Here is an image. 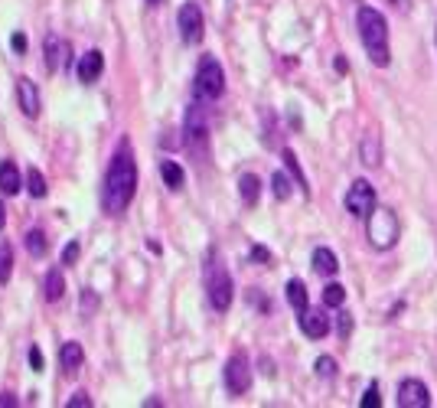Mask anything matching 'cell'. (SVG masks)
Instances as JSON below:
<instances>
[{"instance_id": "1", "label": "cell", "mask_w": 437, "mask_h": 408, "mask_svg": "<svg viewBox=\"0 0 437 408\" xmlns=\"http://www.w3.org/2000/svg\"><path fill=\"white\" fill-rule=\"evenodd\" d=\"M138 193V163H134V151H130L128 141H121V147L111 157V167H108L105 177V193H101V203L111 216H121L124 209L130 206Z\"/></svg>"}, {"instance_id": "2", "label": "cell", "mask_w": 437, "mask_h": 408, "mask_svg": "<svg viewBox=\"0 0 437 408\" xmlns=\"http://www.w3.org/2000/svg\"><path fill=\"white\" fill-rule=\"evenodd\" d=\"M356 24H359V39L362 46H366L369 59L376 62L379 69H385L391 62V53H389V24H385V16L372 7H362L356 14Z\"/></svg>"}, {"instance_id": "3", "label": "cell", "mask_w": 437, "mask_h": 408, "mask_svg": "<svg viewBox=\"0 0 437 408\" xmlns=\"http://www.w3.org/2000/svg\"><path fill=\"white\" fill-rule=\"evenodd\" d=\"M366 235H369V245L379 248V252L391 248L395 242H399V219H395V213H391V209H385V206L372 209V213H369Z\"/></svg>"}, {"instance_id": "4", "label": "cell", "mask_w": 437, "mask_h": 408, "mask_svg": "<svg viewBox=\"0 0 437 408\" xmlns=\"http://www.w3.org/2000/svg\"><path fill=\"white\" fill-rule=\"evenodd\" d=\"M192 92L200 95V98L212 101L225 92V72L219 66L215 56H202L200 66H196V78H192Z\"/></svg>"}, {"instance_id": "5", "label": "cell", "mask_w": 437, "mask_h": 408, "mask_svg": "<svg viewBox=\"0 0 437 408\" xmlns=\"http://www.w3.org/2000/svg\"><path fill=\"white\" fill-rule=\"evenodd\" d=\"M202 101L200 95H192L190 101V108H186V118H183V134H186V144L196 147V151H206V134H209V115L206 108H202Z\"/></svg>"}, {"instance_id": "6", "label": "cell", "mask_w": 437, "mask_h": 408, "mask_svg": "<svg viewBox=\"0 0 437 408\" xmlns=\"http://www.w3.org/2000/svg\"><path fill=\"white\" fill-rule=\"evenodd\" d=\"M206 291H209V304H212V310L225 314V310L232 307L235 285H232V275L222 268V265H212V271H209V281H206Z\"/></svg>"}, {"instance_id": "7", "label": "cell", "mask_w": 437, "mask_h": 408, "mask_svg": "<svg viewBox=\"0 0 437 408\" xmlns=\"http://www.w3.org/2000/svg\"><path fill=\"white\" fill-rule=\"evenodd\" d=\"M177 24H180V36H183V43H190V46L202 43V36H206V20H202L200 4H183L180 14H177Z\"/></svg>"}, {"instance_id": "8", "label": "cell", "mask_w": 437, "mask_h": 408, "mask_svg": "<svg viewBox=\"0 0 437 408\" xmlns=\"http://www.w3.org/2000/svg\"><path fill=\"white\" fill-rule=\"evenodd\" d=\"M346 209H349V216L356 219H369V213L376 209V190L369 180H356L346 193Z\"/></svg>"}, {"instance_id": "9", "label": "cell", "mask_w": 437, "mask_h": 408, "mask_svg": "<svg viewBox=\"0 0 437 408\" xmlns=\"http://www.w3.org/2000/svg\"><path fill=\"white\" fill-rule=\"evenodd\" d=\"M225 389L232 395H245L252 389V366H248L245 353H235L225 362Z\"/></svg>"}, {"instance_id": "10", "label": "cell", "mask_w": 437, "mask_h": 408, "mask_svg": "<svg viewBox=\"0 0 437 408\" xmlns=\"http://www.w3.org/2000/svg\"><path fill=\"white\" fill-rule=\"evenodd\" d=\"M399 405L401 408H428L431 395H428V389H424V382H418V379H405V382L399 385Z\"/></svg>"}, {"instance_id": "11", "label": "cell", "mask_w": 437, "mask_h": 408, "mask_svg": "<svg viewBox=\"0 0 437 408\" xmlns=\"http://www.w3.org/2000/svg\"><path fill=\"white\" fill-rule=\"evenodd\" d=\"M43 49H46V69H49V72H62V69H66V62H69V53H72L66 39L46 36Z\"/></svg>"}, {"instance_id": "12", "label": "cell", "mask_w": 437, "mask_h": 408, "mask_svg": "<svg viewBox=\"0 0 437 408\" xmlns=\"http://www.w3.org/2000/svg\"><path fill=\"white\" fill-rule=\"evenodd\" d=\"M101 72H105V56H101V49H88V53L82 56V62H78V82L92 85V82H98Z\"/></svg>"}, {"instance_id": "13", "label": "cell", "mask_w": 437, "mask_h": 408, "mask_svg": "<svg viewBox=\"0 0 437 408\" xmlns=\"http://www.w3.org/2000/svg\"><path fill=\"white\" fill-rule=\"evenodd\" d=\"M300 330L307 333L310 340H320V337H327L330 333V317L323 314V310H304L300 314Z\"/></svg>"}, {"instance_id": "14", "label": "cell", "mask_w": 437, "mask_h": 408, "mask_svg": "<svg viewBox=\"0 0 437 408\" xmlns=\"http://www.w3.org/2000/svg\"><path fill=\"white\" fill-rule=\"evenodd\" d=\"M16 98H20V111H24L26 118L39 115V88L30 78H20V82H16Z\"/></svg>"}, {"instance_id": "15", "label": "cell", "mask_w": 437, "mask_h": 408, "mask_svg": "<svg viewBox=\"0 0 437 408\" xmlns=\"http://www.w3.org/2000/svg\"><path fill=\"white\" fill-rule=\"evenodd\" d=\"M359 160L366 163V167H379V163H382V138H379V131H369L366 138H362Z\"/></svg>"}, {"instance_id": "16", "label": "cell", "mask_w": 437, "mask_h": 408, "mask_svg": "<svg viewBox=\"0 0 437 408\" xmlns=\"http://www.w3.org/2000/svg\"><path fill=\"white\" fill-rule=\"evenodd\" d=\"M0 190H4V196H16L24 190V180H20V170H16L14 160L0 163Z\"/></svg>"}, {"instance_id": "17", "label": "cell", "mask_w": 437, "mask_h": 408, "mask_svg": "<svg viewBox=\"0 0 437 408\" xmlns=\"http://www.w3.org/2000/svg\"><path fill=\"white\" fill-rule=\"evenodd\" d=\"M82 359H85L82 343H76V340H69V343H62V350H59V362H62V369H66V372H76L78 366H82Z\"/></svg>"}, {"instance_id": "18", "label": "cell", "mask_w": 437, "mask_h": 408, "mask_svg": "<svg viewBox=\"0 0 437 408\" xmlns=\"http://www.w3.org/2000/svg\"><path fill=\"white\" fill-rule=\"evenodd\" d=\"M62 294H66V277L56 268L46 271V277H43V297H46L49 304H56V300H62Z\"/></svg>"}, {"instance_id": "19", "label": "cell", "mask_w": 437, "mask_h": 408, "mask_svg": "<svg viewBox=\"0 0 437 408\" xmlns=\"http://www.w3.org/2000/svg\"><path fill=\"white\" fill-rule=\"evenodd\" d=\"M284 294H287V304H291L297 314H304V310H307V287H304V281L291 277V281L284 285Z\"/></svg>"}, {"instance_id": "20", "label": "cell", "mask_w": 437, "mask_h": 408, "mask_svg": "<svg viewBox=\"0 0 437 408\" xmlns=\"http://www.w3.org/2000/svg\"><path fill=\"white\" fill-rule=\"evenodd\" d=\"M238 193H242V203H245V206H255L261 196V180L255 177V173H242V177H238Z\"/></svg>"}, {"instance_id": "21", "label": "cell", "mask_w": 437, "mask_h": 408, "mask_svg": "<svg viewBox=\"0 0 437 408\" xmlns=\"http://www.w3.org/2000/svg\"><path fill=\"white\" fill-rule=\"evenodd\" d=\"M336 268H339V262H336V255L330 252V248H314V271H320V275H336Z\"/></svg>"}, {"instance_id": "22", "label": "cell", "mask_w": 437, "mask_h": 408, "mask_svg": "<svg viewBox=\"0 0 437 408\" xmlns=\"http://www.w3.org/2000/svg\"><path fill=\"white\" fill-rule=\"evenodd\" d=\"M24 245H26V252L33 255V258H43V255L49 252V242H46V232L43 229H30L24 235Z\"/></svg>"}, {"instance_id": "23", "label": "cell", "mask_w": 437, "mask_h": 408, "mask_svg": "<svg viewBox=\"0 0 437 408\" xmlns=\"http://www.w3.org/2000/svg\"><path fill=\"white\" fill-rule=\"evenodd\" d=\"M160 173H163V183L170 186V190H180L183 186V167L173 160H163L160 163Z\"/></svg>"}, {"instance_id": "24", "label": "cell", "mask_w": 437, "mask_h": 408, "mask_svg": "<svg viewBox=\"0 0 437 408\" xmlns=\"http://www.w3.org/2000/svg\"><path fill=\"white\" fill-rule=\"evenodd\" d=\"M284 167H287V173H291L294 180H297L300 193H310L307 177H304V170H300V163H297V157H294V151H284Z\"/></svg>"}, {"instance_id": "25", "label": "cell", "mask_w": 437, "mask_h": 408, "mask_svg": "<svg viewBox=\"0 0 437 408\" xmlns=\"http://www.w3.org/2000/svg\"><path fill=\"white\" fill-rule=\"evenodd\" d=\"M26 190H30V196H36V200L46 196V177H43L36 167L26 170Z\"/></svg>"}, {"instance_id": "26", "label": "cell", "mask_w": 437, "mask_h": 408, "mask_svg": "<svg viewBox=\"0 0 437 408\" xmlns=\"http://www.w3.org/2000/svg\"><path fill=\"white\" fill-rule=\"evenodd\" d=\"M10 275H14V248L4 242L0 245V287L10 281Z\"/></svg>"}, {"instance_id": "27", "label": "cell", "mask_w": 437, "mask_h": 408, "mask_svg": "<svg viewBox=\"0 0 437 408\" xmlns=\"http://www.w3.org/2000/svg\"><path fill=\"white\" fill-rule=\"evenodd\" d=\"M343 300H346V287L343 285H327L323 287V304H327V307H343Z\"/></svg>"}, {"instance_id": "28", "label": "cell", "mask_w": 437, "mask_h": 408, "mask_svg": "<svg viewBox=\"0 0 437 408\" xmlns=\"http://www.w3.org/2000/svg\"><path fill=\"white\" fill-rule=\"evenodd\" d=\"M271 186H274L277 200H287V196H291V180H287V173H274V177H271Z\"/></svg>"}, {"instance_id": "29", "label": "cell", "mask_w": 437, "mask_h": 408, "mask_svg": "<svg viewBox=\"0 0 437 408\" xmlns=\"http://www.w3.org/2000/svg\"><path fill=\"white\" fill-rule=\"evenodd\" d=\"M314 369H317V376L330 379L333 372H336V359H333V356H320V359L314 362Z\"/></svg>"}, {"instance_id": "30", "label": "cell", "mask_w": 437, "mask_h": 408, "mask_svg": "<svg viewBox=\"0 0 437 408\" xmlns=\"http://www.w3.org/2000/svg\"><path fill=\"white\" fill-rule=\"evenodd\" d=\"M359 405H362V408H379V405H382V399H379V385H376V382H372V385L366 389V392H362Z\"/></svg>"}, {"instance_id": "31", "label": "cell", "mask_w": 437, "mask_h": 408, "mask_svg": "<svg viewBox=\"0 0 437 408\" xmlns=\"http://www.w3.org/2000/svg\"><path fill=\"white\" fill-rule=\"evenodd\" d=\"M78 252H82V245H78V239H72L69 245H66V252H62V265H76Z\"/></svg>"}, {"instance_id": "32", "label": "cell", "mask_w": 437, "mask_h": 408, "mask_svg": "<svg viewBox=\"0 0 437 408\" xmlns=\"http://www.w3.org/2000/svg\"><path fill=\"white\" fill-rule=\"evenodd\" d=\"M78 307H82V314H92V310L98 307V297H95L92 291H85V294H82V300H78Z\"/></svg>"}, {"instance_id": "33", "label": "cell", "mask_w": 437, "mask_h": 408, "mask_svg": "<svg viewBox=\"0 0 437 408\" xmlns=\"http://www.w3.org/2000/svg\"><path fill=\"white\" fill-rule=\"evenodd\" d=\"M66 408H92V399H88L85 392H76L69 402H66Z\"/></svg>"}, {"instance_id": "34", "label": "cell", "mask_w": 437, "mask_h": 408, "mask_svg": "<svg viewBox=\"0 0 437 408\" xmlns=\"http://www.w3.org/2000/svg\"><path fill=\"white\" fill-rule=\"evenodd\" d=\"M336 330H339V340H346V337H349V333H353V317H349V314H343V317H339Z\"/></svg>"}, {"instance_id": "35", "label": "cell", "mask_w": 437, "mask_h": 408, "mask_svg": "<svg viewBox=\"0 0 437 408\" xmlns=\"http://www.w3.org/2000/svg\"><path fill=\"white\" fill-rule=\"evenodd\" d=\"M252 258H255V262H264V265H268V262H271V252H268L264 245H255V248H252Z\"/></svg>"}, {"instance_id": "36", "label": "cell", "mask_w": 437, "mask_h": 408, "mask_svg": "<svg viewBox=\"0 0 437 408\" xmlns=\"http://www.w3.org/2000/svg\"><path fill=\"white\" fill-rule=\"evenodd\" d=\"M30 366L36 372H43V353H39V347H30Z\"/></svg>"}, {"instance_id": "37", "label": "cell", "mask_w": 437, "mask_h": 408, "mask_svg": "<svg viewBox=\"0 0 437 408\" xmlns=\"http://www.w3.org/2000/svg\"><path fill=\"white\" fill-rule=\"evenodd\" d=\"M10 46H14V53H26V36H24V33H14Z\"/></svg>"}, {"instance_id": "38", "label": "cell", "mask_w": 437, "mask_h": 408, "mask_svg": "<svg viewBox=\"0 0 437 408\" xmlns=\"http://www.w3.org/2000/svg\"><path fill=\"white\" fill-rule=\"evenodd\" d=\"M389 4L399 10V14H408V10H411V0H389Z\"/></svg>"}, {"instance_id": "39", "label": "cell", "mask_w": 437, "mask_h": 408, "mask_svg": "<svg viewBox=\"0 0 437 408\" xmlns=\"http://www.w3.org/2000/svg\"><path fill=\"white\" fill-rule=\"evenodd\" d=\"M333 69H336L339 76H346V72H349V62H346L343 56H336V62H333Z\"/></svg>"}, {"instance_id": "40", "label": "cell", "mask_w": 437, "mask_h": 408, "mask_svg": "<svg viewBox=\"0 0 437 408\" xmlns=\"http://www.w3.org/2000/svg\"><path fill=\"white\" fill-rule=\"evenodd\" d=\"M4 405L14 408V405H16V399H14V395H0V408H4Z\"/></svg>"}, {"instance_id": "41", "label": "cell", "mask_w": 437, "mask_h": 408, "mask_svg": "<svg viewBox=\"0 0 437 408\" xmlns=\"http://www.w3.org/2000/svg\"><path fill=\"white\" fill-rule=\"evenodd\" d=\"M4 223H7V209H4V203H0V229H4Z\"/></svg>"}, {"instance_id": "42", "label": "cell", "mask_w": 437, "mask_h": 408, "mask_svg": "<svg viewBox=\"0 0 437 408\" xmlns=\"http://www.w3.org/2000/svg\"><path fill=\"white\" fill-rule=\"evenodd\" d=\"M147 4H160V0H147Z\"/></svg>"}]
</instances>
